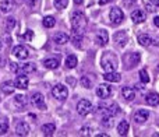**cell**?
<instances>
[{
	"label": "cell",
	"mask_w": 159,
	"mask_h": 137,
	"mask_svg": "<svg viewBox=\"0 0 159 137\" xmlns=\"http://www.w3.org/2000/svg\"><path fill=\"white\" fill-rule=\"evenodd\" d=\"M102 126L106 127V129H110V127L115 126V116L109 115V113H105L103 118H102Z\"/></svg>",
	"instance_id": "cell-22"
},
{
	"label": "cell",
	"mask_w": 159,
	"mask_h": 137,
	"mask_svg": "<svg viewBox=\"0 0 159 137\" xmlns=\"http://www.w3.org/2000/svg\"><path fill=\"white\" fill-rule=\"evenodd\" d=\"M145 102L149 105V106H157V105H159V94L148 92L145 97Z\"/></svg>",
	"instance_id": "cell-19"
},
{
	"label": "cell",
	"mask_w": 159,
	"mask_h": 137,
	"mask_svg": "<svg viewBox=\"0 0 159 137\" xmlns=\"http://www.w3.org/2000/svg\"><path fill=\"white\" fill-rule=\"evenodd\" d=\"M55 130H56V126L53 123H46L41 127V132L43 133L45 136H52L53 133H55Z\"/></svg>",
	"instance_id": "cell-28"
},
{
	"label": "cell",
	"mask_w": 159,
	"mask_h": 137,
	"mask_svg": "<svg viewBox=\"0 0 159 137\" xmlns=\"http://www.w3.org/2000/svg\"><path fill=\"white\" fill-rule=\"evenodd\" d=\"M8 130V125L7 123H0V136L2 135H6Z\"/></svg>",
	"instance_id": "cell-38"
},
{
	"label": "cell",
	"mask_w": 159,
	"mask_h": 137,
	"mask_svg": "<svg viewBox=\"0 0 159 137\" xmlns=\"http://www.w3.org/2000/svg\"><path fill=\"white\" fill-rule=\"evenodd\" d=\"M14 27H16V18H14V17H7V18L4 20L6 31H11Z\"/></svg>",
	"instance_id": "cell-31"
},
{
	"label": "cell",
	"mask_w": 159,
	"mask_h": 137,
	"mask_svg": "<svg viewBox=\"0 0 159 137\" xmlns=\"http://www.w3.org/2000/svg\"><path fill=\"white\" fill-rule=\"evenodd\" d=\"M154 24H155V27L159 28V16H157V17L154 18Z\"/></svg>",
	"instance_id": "cell-43"
},
{
	"label": "cell",
	"mask_w": 159,
	"mask_h": 137,
	"mask_svg": "<svg viewBox=\"0 0 159 137\" xmlns=\"http://www.w3.org/2000/svg\"><path fill=\"white\" fill-rule=\"evenodd\" d=\"M77 64H78V60H77V56L75 55H69L66 58V67L67 68H74Z\"/></svg>",
	"instance_id": "cell-29"
},
{
	"label": "cell",
	"mask_w": 159,
	"mask_h": 137,
	"mask_svg": "<svg viewBox=\"0 0 159 137\" xmlns=\"http://www.w3.org/2000/svg\"><path fill=\"white\" fill-rule=\"evenodd\" d=\"M135 2H137V0H124L123 3H124V6H127V7H130V6H133Z\"/></svg>",
	"instance_id": "cell-40"
},
{
	"label": "cell",
	"mask_w": 159,
	"mask_h": 137,
	"mask_svg": "<svg viewBox=\"0 0 159 137\" xmlns=\"http://www.w3.org/2000/svg\"><path fill=\"white\" fill-rule=\"evenodd\" d=\"M103 80L109 83H119L121 80V74L117 73V71H105L103 74Z\"/></svg>",
	"instance_id": "cell-15"
},
{
	"label": "cell",
	"mask_w": 159,
	"mask_h": 137,
	"mask_svg": "<svg viewBox=\"0 0 159 137\" xmlns=\"http://www.w3.org/2000/svg\"><path fill=\"white\" fill-rule=\"evenodd\" d=\"M69 41H70V36L66 32H57L53 36V42L56 45H66Z\"/></svg>",
	"instance_id": "cell-18"
},
{
	"label": "cell",
	"mask_w": 159,
	"mask_h": 137,
	"mask_svg": "<svg viewBox=\"0 0 159 137\" xmlns=\"http://www.w3.org/2000/svg\"><path fill=\"white\" fill-rule=\"evenodd\" d=\"M71 42L75 48H81V42H82V34H74L73 32L71 36Z\"/></svg>",
	"instance_id": "cell-32"
},
{
	"label": "cell",
	"mask_w": 159,
	"mask_h": 137,
	"mask_svg": "<svg viewBox=\"0 0 159 137\" xmlns=\"http://www.w3.org/2000/svg\"><path fill=\"white\" fill-rule=\"evenodd\" d=\"M159 8V6L157 4V2L155 0H149L148 3H147V10L149 11V13H155Z\"/></svg>",
	"instance_id": "cell-33"
},
{
	"label": "cell",
	"mask_w": 159,
	"mask_h": 137,
	"mask_svg": "<svg viewBox=\"0 0 159 137\" xmlns=\"http://www.w3.org/2000/svg\"><path fill=\"white\" fill-rule=\"evenodd\" d=\"M81 135H82V136H92L93 133H91V127L84 126V127L81 129Z\"/></svg>",
	"instance_id": "cell-37"
},
{
	"label": "cell",
	"mask_w": 159,
	"mask_h": 137,
	"mask_svg": "<svg viewBox=\"0 0 159 137\" xmlns=\"http://www.w3.org/2000/svg\"><path fill=\"white\" fill-rule=\"evenodd\" d=\"M2 46H3V45H2V42H0V50H2Z\"/></svg>",
	"instance_id": "cell-48"
},
{
	"label": "cell",
	"mask_w": 159,
	"mask_h": 137,
	"mask_svg": "<svg viewBox=\"0 0 159 137\" xmlns=\"http://www.w3.org/2000/svg\"><path fill=\"white\" fill-rule=\"evenodd\" d=\"M32 35H34V34H32V31H30V30H28V32L25 34V38H27V39H31V38H32Z\"/></svg>",
	"instance_id": "cell-42"
},
{
	"label": "cell",
	"mask_w": 159,
	"mask_h": 137,
	"mask_svg": "<svg viewBox=\"0 0 159 137\" xmlns=\"http://www.w3.org/2000/svg\"><path fill=\"white\" fill-rule=\"evenodd\" d=\"M112 87L109 84H101L98 88H96V95L102 99H107L110 95H112Z\"/></svg>",
	"instance_id": "cell-10"
},
{
	"label": "cell",
	"mask_w": 159,
	"mask_h": 137,
	"mask_svg": "<svg viewBox=\"0 0 159 137\" xmlns=\"http://www.w3.org/2000/svg\"><path fill=\"white\" fill-rule=\"evenodd\" d=\"M155 2H157V4H158V6H159V0H155Z\"/></svg>",
	"instance_id": "cell-49"
},
{
	"label": "cell",
	"mask_w": 159,
	"mask_h": 137,
	"mask_svg": "<svg viewBox=\"0 0 159 137\" xmlns=\"http://www.w3.org/2000/svg\"><path fill=\"white\" fill-rule=\"evenodd\" d=\"M27 0H16V3H25Z\"/></svg>",
	"instance_id": "cell-47"
},
{
	"label": "cell",
	"mask_w": 159,
	"mask_h": 137,
	"mask_svg": "<svg viewBox=\"0 0 159 137\" xmlns=\"http://www.w3.org/2000/svg\"><path fill=\"white\" fill-rule=\"evenodd\" d=\"M13 55L16 56L17 59H20V60H25V59L30 58V52H28V49L25 46H22V45H17V46H14Z\"/></svg>",
	"instance_id": "cell-11"
},
{
	"label": "cell",
	"mask_w": 159,
	"mask_h": 137,
	"mask_svg": "<svg viewBox=\"0 0 159 137\" xmlns=\"http://www.w3.org/2000/svg\"><path fill=\"white\" fill-rule=\"evenodd\" d=\"M52 95L55 97L56 99H59V101H64V99H67V97H69V90H67V87L63 84H56L55 87L52 88Z\"/></svg>",
	"instance_id": "cell-4"
},
{
	"label": "cell",
	"mask_w": 159,
	"mask_h": 137,
	"mask_svg": "<svg viewBox=\"0 0 159 137\" xmlns=\"http://www.w3.org/2000/svg\"><path fill=\"white\" fill-rule=\"evenodd\" d=\"M113 0H99V4L101 6H105V4H107V3H112Z\"/></svg>",
	"instance_id": "cell-41"
},
{
	"label": "cell",
	"mask_w": 159,
	"mask_h": 137,
	"mask_svg": "<svg viewBox=\"0 0 159 137\" xmlns=\"http://www.w3.org/2000/svg\"><path fill=\"white\" fill-rule=\"evenodd\" d=\"M129 129H130V125L127 120H120L117 125V133L120 136H127L129 133Z\"/></svg>",
	"instance_id": "cell-25"
},
{
	"label": "cell",
	"mask_w": 159,
	"mask_h": 137,
	"mask_svg": "<svg viewBox=\"0 0 159 137\" xmlns=\"http://www.w3.org/2000/svg\"><path fill=\"white\" fill-rule=\"evenodd\" d=\"M82 2H84V0H74V3H75V4H81Z\"/></svg>",
	"instance_id": "cell-46"
},
{
	"label": "cell",
	"mask_w": 159,
	"mask_h": 137,
	"mask_svg": "<svg viewBox=\"0 0 159 137\" xmlns=\"http://www.w3.org/2000/svg\"><path fill=\"white\" fill-rule=\"evenodd\" d=\"M42 24H43L45 28H53L56 24V20H55V17H52V16H46L42 20Z\"/></svg>",
	"instance_id": "cell-30"
},
{
	"label": "cell",
	"mask_w": 159,
	"mask_h": 137,
	"mask_svg": "<svg viewBox=\"0 0 159 137\" xmlns=\"http://www.w3.org/2000/svg\"><path fill=\"white\" fill-rule=\"evenodd\" d=\"M148 118H149V111H147V109H138V111H135L134 116H133L134 122H135V123H138V125L145 123V122L148 120Z\"/></svg>",
	"instance_id": "cell-9"
},
{
	"label": "cell",
	"mask_w": 159,
	"mask_h": 137,
	"mask_svg": "<svg viewBox=\"0 0 159 137\" xmlns=\"http://www.w3.org/2000/svg\"><path fill=\"white\" fill-rule=\"evenodd\" d=\"M59 64H60V60H59V58H48L43 60V66L46 68H50V70H55V68L59 67Z\"/></svg>",
	"instance_id": "cell-20"
},
{
	"label": "cell",
	"mask_w": 159,
	"mask_h": 137,
	"mask_svg": "<svg viewBox=\"0 0 159 137\" xmlns=\"http://www.w3.org/2000/svg\"><path fill=\"white\" fill-rule=\"evenodd\" d=\"M113 39H115V45L117 48H124L129 42V35H127L126 31H117L113 36Z\"/></svg>",
	"instance_id": "cell-7"
},
{
	"label": "cell",
	"mask_w": 159,
	"mask_h": 137,
	"mask_svg": "<svg viewBox=\"0 0 159 137\" xmlns=\"http://www.w3.org/2000/svg\"><path fill=\"white\" fill-rule=\"evenodd\" d=\"M67 4H69V0H55V7L57 8V10L66 8Z\"/></svg>",
	"instance_id": "cell-34"
},
{
	"label": "cell",
	"mask_w": 159,
	"mask_h": 137,
	"mask_svg": "<svg viewBox=\"0 0 159 137\" xmlns=\"http://www.w3.org/2000/svg\"><path fill=\"white\" fill-rule=\"evenodd\" d=\"M91 111H92V104H91V101H88V99H81V101H78V104H77L78 115L87 116L88 113H91Z\"/></svg>",
	"instance_id": "cell-6"
},
{
	"label": "cell",
	"mask_w": 159,
	"mask_h": 137,
	"mask_svg": "<svg viewBox=\"0 0 159 137\" xmlns=\"http://www.w3.org/2000/svg\"><path fill=\"white\" fill-rule=\"evenodd\" d=\"M14 104H16L17 108L22 109V108L27 106L28 99H27V97H25V95H16V97H14Z\"/></svg>",
	"instance_id": "cell-26"
},
{
	"label": "cell",
	"mask_w": 159,
	"mask_h": 137,
	"mask_svg": "<svg viewBox=\"0 0 159 137\" xmlns=\"http://www.w3.org/2000/svg\"><path fill=\"white\" fill-rule=\"evenodd\" d=\"M10 68L13 71H16V73H18L20 71V64H17V63H10Z\"/></svg>",
	"instance_id": "cell-39"
},
{
	"label": "cell",
	"mask_w": 159,
	"mask_h": 137,
	"mask_svg": "<svg viewBox=\"0 0 159 137\" xmlns=\"http://www.w3.org/2000/svg\"><path fill=\"white\" fill-rule=\"evenodd\" d=\"M141 60V55L138 52H130V53H126L123 56V63H124V68L126 70H131L140 63Z\"/></svg>",
	"instance_id": "cell-3"
},
{
	"label": "cell",
	"mask_w": 159,
	"mask_h": 137,
	"mask_svg": "<svg viewBox=\"0 0 159 137\" xmlns=\"http://www.w3.org/2000/svg\"><path fill=\"white\" fill-rule=\"evenodd\" d=\"M14 90H16V84H14V81H4L2 84V91L4 94H7V95H10V94L14 92Z\"/></svg>",
	"instance_id": "cell-24"
},
{
	"label": "cell",
	"mask_w": 159,
	"mask_h": 137,
	"mask_svg": "<svg viewBox=\"0 0 159 137\" xmlns=\"http://www.w3.org/2000/svg\"><path fill=\"white\" fill-rule=\"evenodd\" d=\"M95 41L99 46H106L107 42H109V34L105 30H99L98 32L95 34Z\"/></svg>",
	"instance_id": "cell-13"
},
{
	"label": "cell",
	"mask_w": 159,
	"mask_h": 137,
	"mask_svg": "<svg viewBox=\"0 0 159 137\" xmlns=\"http://www.w3.org/2000/svg\"><path fill=\"white\" fill-rule=\"evenodd\" d=\"M140 80L143 84H148L149 83V76L148 73H147V70H141L140 71Z\"/></svg>",
	"instance_id": "cell-35"
},
{
	"label": "cell",
	"mask_w": 159,
	"mask_h": 137,
	"mask_svg": "<svg viewBox=\"0 0 159 137\" xmlns=\"http://www.w3.org/2000/svg\"><path fill=\"white\" fill-rule=\"evenodd\" d=\"M36 70V66L34 63H24V64H20V71L18 73H34Z\"/></svg>",
	"instance_id": "cell-27"
},
{
	"label": "cell",
	"mask_w": 159,
	"mask_h": 137,
	"mask_svg": "<svg viewBox=\"0 0 159 137\" xmlns=\"http://www.w3.org/2000/svg\"><path fill=\"white\" fill-rule=\"evenodd\" d=\"M31 102H32V105L34 106H36L38 109H46L43 95H42L41 92H34L32 97H31Z\"/></svg>",
	"instance_id": "cell-12"
},
{
	"label": "cell",
	"mask_w": 159,
	"mask_h": 137,
	"mask_svg": "<svg viewBox=\"0 0 159 137\" xmlns=\"http://www.w3.org/2000/svg\"><path fill=\"white\" fill-rule=\"evenodd\" d=\"M30 125L25 123V122H20L16 125V133L18 136H28L30 135Z\"/></svg>",
	"instance_id": "cell-16"
},
{
	"label": "cell",
	"mask_w": 159,
	"mask_h": 137,
	"mask_svg": "<svg viewBox=\"0 0 159 137\" xmlns=\"http://www.w3.org/2000/svg\"><path fill=\"white\" fill-rule=\"evenodd\" d=\"M137 41L141 46H149L152 44V38L148 35V34H140L137 36Z\"/></svg>",
	"instance_id": "cell-23"
},
{
	"label": "cell",
	"mask_w": 159,
	"mask_h": 137,
	"mask_svg": "<svg viewBox=\"0 0 159 137\" xmlns=\"http://www.w3.org/2000/svg\"><path fill=\"white\" fill-rule=\"evenodd\" d=\"M87 17L81 11H73L71 14V28L74 34H82L84 35L85 30H87Z\"/></svg>",
	"instance_id": "cell-1"
},
{
	"label": "cell",
	"mask_w": 159,
	"mask_h": 137,
	"mask_svg": "<svg viewBox=\"0 0 159 137\" xmlns=\"http://www.w3.org/2000/svg\"><path fill=\"white\" fill-rule=\"evenodd\" d=\"M131 20H133L134 24H141V22H144L147 20V14L144 13L143 10L137 8V10H134L131 13Z\"/></svg>",
	"instance_id": "cell-14"
},
{
	"label": "cell",
	"mask_w": 159,
	"mask_h": 137,
	"mask_svg": "<svg viewBox=\"0 0 159 137\" xmlns=\"http://www.w3.org/2000/svg\"><path fill=\"white\" fill-rule=\"evenodd\" d=\"M28 4H30V7H34V6L36 4V0H27Z\"/></svg>",
	"instance_id": "cell-44"
},
{
	"label": "cell",
	"mask_w": 159,
	"mask_h": 137,
	"mask_svg": "<svg viewBox=\"0 0 159 137\" xmlns=\"http://www.w3.org/2000/svg\"><path fill=\"white\" fill-rule=\"evenodd\" d=\"M14 84H16V88H18V90H27L28 85H30V78L25 73H20L14 80Z\"/></svg>",
	"instance_id": "cell-8"
},
{
	"label": "cell",
	"mask_w": 159,
	"mask_h": 137,
	"mask_svg": "<svg viewBox=\"0 0 159 137\" xmlns=\"http://www.w3.org/2000/svg\"><path fill=\"white\" fill-rule=\"evenodd\" d=\"M13 10H14V3L11 2V0H3V2L0 3V11H2L3 14H8Z\"/></svg>",
	"instance_id": "cell-21"
},
{
	"label": "cell",
	"mask_w": 159,
	"mask_h": 137,
	"mask_svg": "<svg viewBox=\"0 0 159 137\" xmlns=\"http://www.w3.org/2000/svg\"><path fill=\"white\" fill-rule=\"evenodd\" d=\"M96 137H107L106 133H102V135H96Z\"/></svg>",
	"instance_id": "cell-45"
},
{
	"label": "cell",
	"mask_w": 159,
	"mask_h": 137,
	"mask_svg": "<svg viewBox=\"0 0 159 137\" xmlns=\"http://www.w3.org/2000/svg\"><path fill=\"white\" fill-rule=\"evenodd\" d=\"M81 85H82V87H85V88H88V90H89V88L92 87V83H91V80L88 78L87 76H84V77H81Z\"/></svg>",
	"instance_id": "cell-36"
},
{
	"label": "cell",
	"mask_w": 159,
	"mask_h": 137,
	"mask_svg": "<svg viewBox=\"0 0 159 137\" xmlns=\"http://www.w3.org/2000/svg\"><path fill=\"white\" fill-rule=\"evenodd\" d=\"M109 18H110V21H112L115 25L121 24V22H123V20H124V14H123V11H121V8L112 7V8H110V11H109Z\"/></svg>",
	"instance_id": "cell-5"
},
{
	"label": "cell",
	"mask_w": 159,
	"mask_h": 137,
	"mask_svg": "<svg viewBox=\"0 0 159 137\" xmlns=\"http://www.w3.org/2000/svg\"><path fill=\"white\" fill-rule=\"evenodd\" d=\"M121 95L127 102H133L135 99V91L131 87H123L121 88Z\"/></svg>",
	"instance_id": "cell-17"
},
{
	"label": "cell",
	"mask_w": 159,
	"mask_h": 137,
	"mask_svg": "<svg viewBox=\"0 0 159 137\" xmlns=\"http://www.w3.org/2000/svg\"><path fill=\"white\" fill-rule=\"evenodd\" d=\"M101 66L105 71H115L117 70L119 67V59H117V55L113 53L112 50H107L102 55V59H101Z\"/></svg>",
	"instance_id": "cell-2"
}]
</instances>
